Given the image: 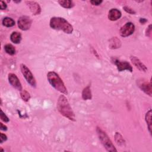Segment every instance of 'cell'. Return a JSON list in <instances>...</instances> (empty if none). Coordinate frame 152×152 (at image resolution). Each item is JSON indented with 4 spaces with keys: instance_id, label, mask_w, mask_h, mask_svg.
Masks as SVG:
<instances>
[{
    "instance_id": "cell-1",
    "label": "cell",
    "mask_w": 152,
    "mask_h": 152,
    "mask_svg": "<svg viewBox=\"0 0 152 152\" xmlns=\"http://www.w3.org/2000/svg\"><path fill=\"white\" fill-rule=\"evenodd\" d=\"M57 109L62 115L68 120L75 121V117L72 108L64 95H61L57 102Z\"/></svg>"
},
{
    "instance_id": "cell-2",
    "label": "cell",
    "mask_w": 152,
    "mask_h": 152,
    "mask_svg": "<svg viewBox=\"0 0 152 152\" xmlns=\"http://www.w3.org/2000/svg\"><path fill=\"white\" fill-rule=\"evenodd\" d=\"M50 26L52 29L57 30H62L65 33L71 34L73 32V27L65 18L59 17L51 18Z\"/></svg>"
},
{
    "instance_id": "cell-3",
    "label": "cell",
    "mask_w": 152,
    "mask_h": 152,
    "mask_svg": "<svg viewBox=\"0 0 152 152\" xmlns=\"http://www.w3.org/2000/svg\"><path fill=\"white\" fill-rule=\"evenodd\" d=\"M47 79L51 86L56 90L65 94H67V88L58 74L54 71H50L47 74Z\"/></svg>"
},
{
    "instance_id": "cell-4",
    "label": "cell",
    "mask_w": 152,
    "mask_h": 152,
    "mask_svg": "<svg viewBox=\"0 0 152 152\" xmlns=\"http://www.w3.org/2000/svg\"><path fill=\"white\" fill-rule=\"evenodd\" d=\"M96 131L99 140L101 141L104 147L106 148V150L108 151H117V150L112 144L111 140L106 134V132H104L101 128L98 127L97 128Z\"/></svg>"
},
{
    "instance_id": "cell-5",
    "label": "cell",
    "mask_w": 152,
    "mask_h": 152,
    "mask_svg": "<svg viewBox=\"0 0 152 152\" xmlns=\"http://www.w3.org/2000/svg\"><path fill=\"white\" fill-rule=\"evenodd\" d=\"M20 69L21 71L24 75L25 78L26 79V81L27 83L33 87H36V80L34 77V76L30 70L27 68V67L23 64H22L20 65Z\"/></svg>"
},
{
    "instance_id": "cell-6",
    "label": "cell",
    "mask_w": 152,
    "mask_h": 152,
    "mask_svg": "<svg viewBox=\"0 0 152 152\" xmlns=\"http://www.w3.org/2000/svg\"><path fill=\"white\" fill-rule=\"evenodd\" d=\"M32 25V20L28 16H22L18 20V26L22 30H29Z\"/></svg>"
},
{
    "instance_id": "cell-7",
    "label": "cell",
    "mask_w": 152,
    "mask_h": 152,
    "mask_svg": "<svg viewBox=\"0 0 152 152\" xmlns=\"http://www.w3.org/2000/svg\"><path fill=\"white\" fill-rule=\"evenodd\" d=\"M135 31V26L131 22L127 23L120 29V35L122 37H128L131 35Z\"/></svg>"
},
{
    "instance_id": "cell-8",
    "label": "cell",
    "mask_w": 152,
    "mask_h": 152,
    "mask_svg": "<svg viewBox=\"0 0 152 152\" xmlns=\"http://www.w3.org/2000/svg\"><path fill=\"white\" fill-rule=\"evenodd\" d=\"M138 81V80H137ZM138 86L145 93L151 96V82H148L146 80L141 79L137 82Z\"/></svg>"
},
{
    "instance_id": "cell-9",
    "label": "cell",
    "mask_w": 152,
    "mask_h": 152,
    "mask_svg": "<svg viewBox=\"0 0 152 152\" xmlns=\"http://www.w3.org/2000/svg\"><path fill=\"white\" fill-rule=\"evenodd\" d=\"M8 81L10 84L14 87L15 89L19 91L22 90V84L18 79L17 76L13 74V73H10L8 74Z\"/></svg>"
},
{
    "instance_id": "cell-10",
    "label": "cell",
    "mask_w": 152,
    "mask_h": 152,
    "mask_svg": "<svg viewBox=\"0 0 152 152\" xmlns=\"http://www.w3.org/2000/svg\"><path fill=\"white\" fill-rule=\"evenodd\" d=\"M114 63L117 65L118 71H122L124 70H128L130 72L132 71V67L130 64L127 61H121L116 60L114 61Z\"/></svg>"
},
{
    "instance_id": "cell-11",
    "label": "cell",
    "mask_w": 152,
    "mask_h": 152,
    "mask_svg": "<svg viewBox=\"0 0 152 152\" xmlns=\"http://www.w3.org/2000/svg\"><path fill=\"white\" fill-rule=\"evenodd\" d=\"M26 4L28 6L30 11L34 15H39L41 12V8L39 4L34 1H26Z\"/></svg>"
},
{
    "instance_id": "cell-12",
    "label": "cell",
    "mask_w": 152,
    "mask_h": 152,
    "mask_svg": "<svg viewBox=\"0 0 152 152\" xmlns=\"http://www.w3.org/2000/svg\"><path fill=\"white\" fill-rule=\"evenodd\" d=\"M130 59L133 64H134L136 67V68H138L139 70L144 72L147 71V68L146 67V65L139 58H137L136 56H131Z\"/></svg>"
},
{
    "instance_id": "cell-13",
    "label": "cell",
    "mask_w": 152,
    "mask_h": 152,
    "mask_svg": "<svg viewBox=\"0 0 152 152\" xmlns=\"http://www.w3.org/2000/svg\"><path fill=\"white\" fill-rule=\"evenodd\" d=\"M121 15L122 13L117 8H112L109 11L108 18L111 21H116L121 18Z\"/></svg>"
},
{
    "instance_id": "cell-14",
    "label": "cell",
    "mask_w": 152,
    "mask_h": 152,
    "mask_svg": "<svg viewBox=\"0 0 152 152\" xmlns=\"http://www.w3.org/2000/svg\"><path fill=\"white\" fill-rule=\"evenodd\" d=\"M10 39L13 43L18 44L22 40V35L20 33L17 32H13L10 36Z\"/></svg>"
},
{
    "instance_id": "cell-15",
    "label": "cell",
    "mask_w": 152,
    "mask_h": 152,
    "mask_svg": "<svg viewBox=\"0 0 152 152\" xmlns=\"http://www.w3.org/2000/svg\"><path fill=\"white\" fill-rule=\"evenodd\" d=\"M82 98L84 100H90L91 99V92L90 86H88L85 87L82 91Z\"/></svg>"
},
{
    "instance_id": "cell-16",
    "label": "cell",
    "mask_w": 152,
    "mask_h": 152,
    "mask_svg": "<svg viewBox=\"0 0 152 152\" xmlns=\"http://www.w3.org/2000/svg\"><path fill=\"white\" fill-rule=\"evenodd\" d=\"M58 3L61 6L65 8H71L74 6V4L72 1L70 0H60Z\"/></svg>"
},
{
    "instance_id": "cell-17",
    "label": "cell",
    "mask_w": 152,
    "mask_h": 152,
    "mask_svg": "<svg viewBox=\"0 0 152 152\" xmlns=\"http://www.w3.org/2000/svg\"><path fill=\"white\" fill-rule=\"evenodd\" d=\"M146 121L147 124V127L149 130V132L151 133V110L150 109L146 114Z\"/></svg>"
},
{
    "instance_id": "cell-18",
    "label": "cell",
    "mask_w": 152,
    "mask_h": 152,
    "mask_svg": "<svg viewBox=\"0 0 152 152\" xmlns=\"http://www.w3.org/2000/svg\"><path fill=\"white\" fill-rule=\"evenodd\" d=\"M3 24L6 27H11L15 25V22L10 17H5L3 20Z\"/></svg>"
},
{
    "instance_id": "cell-19",
    "label": "cell",
    "mask_w": 152,
    "mask_h": 152,
    "mask_svg": "<svg viewBox=\"0 0 152 152\" xmlns=\"http://www.w3.org/2000/svg\"><path fill=\"white\" fill-rule=\"evenodd\" d=\"M111 43L110 47V48H118L121 46V42L117 37H113L111 39Z\"/></svg>"
},
{
    "instance_id": "cell-20",
    "label": "cell",
    "mask_w": 152,
    "mask_h": 152,
    "mask_svg": "<svg viewBox=\"0 0 152 152\" xmlns=\"http://www.w3.org/2000/svg\"><path fill=\"white\" fill-rule=\"evenodd\" d=\"M5 51L10 55H13L15 53V48L11 44H7L4 46Z\"/></svg>"
},
{
    "instance_id": "cell-21",
    "label": "cell",
    "mask_w": 152,
    "mask_h": 152,
    "mask_svg": "<svg viewBox=\"0 0 152 152\" xmlns=\"http://www.w3.org/2000/svg\"><path fill=\"white\" fill-rule=\"evenodd\" d=\"M20 96H21V98H22V99L25 102L29 101V99H30V93L26 90H23L21 91Z\"/></svg>"
},
{
    "instance_id": "cell-22",
    "label": "cell",
    "mask_w": 152,
    "mask_h": 152,
    "mask_svg": "<svg viewBox=\"0 0 152 152\" xmlns=\"http://www.w3.org/2000/svg\"><path fill=\"white\" fill-rule=\"evenodd\" d=\"M115 139H116V141L118 144H120L121 143H123V142H124V139H123L122 136L120 134L119 132H116Z\"/></svg>"
},
{
    "instance_id": "cell-23",
    "label": "cell",
    "mask_w": 152,
    "mask_h": 152,
    "mask_svg": "<svg viewBox=\"0 0 152 152\" xmlns=\"http://www.w3.org/2000/svg\"><path fill=\"white\" fill-rule=\"evenodd\" d=\"M1 119L2 120V121H3L5 122H9L8 118L6 116V115L3 112L2 110H1Z\"/></svg>"
},
{
    "instance_id": "cell-24",
    "label": "cell",
    "mask_w": 152,
    "mask_h": 152,
    "mask_svg": "<svg viewBox=\"0 0 152 152\" xmlns=\"http://www.w3.org/2000/svg\"><path fill=\"white\" fill-rule=\"evenodd\" d=\"M124 10L128 13L129 14H136V12L134 11V10H132V8H131L130 7H127V6H125L123 7Z\"/></svg>"
},
{
    "instance_id": "cell-25",
    "label": "cell",
    "mask_w": 152,
    "mask_h": 152,
    "mask_svg": "<svg viewBox=\"0 0 152 152\" xmlns=\"http://www.w3.org/2000/svg\"><path fill=\"white\" fill-rule=\"evenodd\" d=\"M7 140V137L6 134H3V133H1V138H0V143H3L4 141H6Z\"/></svg>"
},
{
    "instance_id": "cell-26",
    "label": "cell",
    "mask_w": 152,
    "mask_h": 152,
    "mask_svg": "<svg viewBox=\"0 0 152 152\" xmlns=\"http://www.w3.org/2000/svg\"><path fill=\"white\" fill-rule=\"evenodd\" d=\"M7 4L4 1H0V7H1V10H6L7 8Z\"/></svg>"
},
{
    "instance_id": "cell-27",
    "label": "cell",
    "mask_w": 152,
    "mask_h": 152,
    "mask_svg": "<svg viewBox=\"0 0 152 152\" xmlns=\"http://www.w3.org/2000/svg\"><path fill=\"white\" fill-rule=\"evenodd\" d=\"M102 2V1H90V3L93 6H99Z\"/></svg>"
},
{
    "instance_id": "cell-28",
    "label": "cell",
    "mask_w": 152,
    "mask_h": 152,
    "mask_svg": "<svg viewBox=\"0 0 152 152\" xmlns=\"http://www.w3.org/2000/svg\"><path fill=\"white\" fill-rule=\"evenodd\" d=\"M146 33V36H150L151 33V25H150V26H148V27L147 28Z\"/></svg>"
},
{
    "instance_id": "cell-29",
    "label": "cell",
    "mask_w": 152,
    "mask_h": 152,
    "mask_svg": "<svg viewBox=\"0 0 152 152\" xmlns=\"http://www.w3.org/2000/svg\"><path fill=\"white\" fill-rule=\"evenodd\" d=\"M0 124H1V130H3V131H7V126L4 125L3 123H0Z\"/></svg>"
},
{
    "instance_id": "cell-30",
    "label": "cell",
    "mask_w": 152,
    "mask_h": 152,
    "mask_svg": "<svg viewBox=\"0 0 152 152\" xmlns=\"http://www.w3.org/2000/svg\"><path fill=\"white\" fill-rule=\"evenodd\" d=\"M147 22V20H146V18H140V22L141 24H144V23H146Z\"/></svg>"
},
{
    "instance_id": "cell-31",
    "label": "cell",
    "mask_w": 152,
    "mask_h": 152,
    "mask_svg": "<svg viewBox=\"0 0 152 152\" xmlns=\"http://www.w3.org/2000/svg\"><path fill=\"white\" fill-rule=\"evenodd\" d=\"M14 2H15V3H20V1H14Z\"/></svg>"
}]
</instances>
